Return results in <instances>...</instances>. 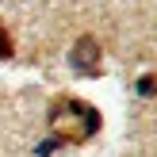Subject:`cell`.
I'll list each match as a JSON object with an SVG mask.
<instances>
[{
  "instance_id": "obj_1",
  "label": "cell",
  "mask_w": 157,
  "mask_h": 157,
  "mask_svg": "<svg viewBox=\"0 0 157 157\" xmlns=\"http://www.w3.org/2000/svg\"><path fill=\"white\" fill-rule=\"evenodd\" d=\"M100 123H104L100 111L77 96H58L50 104V130H54L58 146H81L88 138H96Z\"/></svg>"
},
{
  "instance_id": "obj_2",
  "label": "cell",
  "mask_w": 157,
  "mask_h": 157,
  "mask_svg": "<svg viewBox=\"0 0 157 157\" xmlns=\"http://www.w3.org/2000/svg\"><path fill=\"white\" fill-rule=\"evenodd\" d=\"M69 65L81 77H100L104 73V50H100V42L92 35H81L73 42V50H69Z\"/></svg>"
},
{
  "instance_id": "obj_3",
  "label": "cell",
  "mask_w": 157,
  "mask_h": 157,
  "mask_svg": "<svg viewBox=\"0 0 157 157\" xmlns=\"http://www.w3.org/2000/svg\"><path fill=\"white\" fill-rule=\"evenodd\" d=\"M15 54V42H12V31L4 27V19H0V61H8Z\"/></svg>"
},
{
  "instance_id": "obj_4",
  "label": "cell",
  "mask_w": 157,
  "mask_h": 157,
  "mask_svg": "<svg viewBox=\"0 0 157 157\" xmlns=\"http://www.w3.org/2000/svg\"><path fill=\"white\" fill-rule=\"evenodd\" d=\"M138 96H157V77L153 73L138 77Z\"/></svg>"
}]
</instances>
